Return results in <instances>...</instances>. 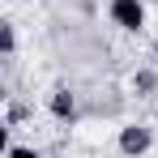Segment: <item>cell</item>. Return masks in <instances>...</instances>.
I'll return each instance as SVG.
<instances>
[{"label": "cell", "instance_id": "cell-1", "mask_svg": "<svg viewBox=\"0 0 158 158\" xmlns=\"http://www.w3.org/2000/svg\"><path fill=\"white\" fill-rule=\"evenodd\" d=\"M115 145H120V154H124V158H145L150 150H154V128H150V124H141V120H132V124L120 128Z\"/></svg>", "mask_w": 158, "mask_h": 158}, {"label": "cell", "instance_id": "cell-2", "mask_svg": "<svg viewBox=\"0 0 158 158\" xmlns=\"http://www.w3.org/2000/svg\"><path fill=\"white\" fill-rule=\"evenodd\" d=\"M107 17L128 34L145 30V0H107Z\"/></svg>", "mask_w": 158, "mask_h": 158}, {"label": "cell", "instance_id": "cell-3", "mask_svg": "<svg viewBox=\"0 0 158 158\" xmlns=\"http://www.w3.org/2000/svg\"><path fill=\"white\" fill-rule=\"evenodd\" d=\"M47 111H52V120H60V124H73L77 120V94L69 85H56L52 94H47Z\"/></svg>", "mask_w": 158, "mask_h": 158}, {"label": "cell", "instance_id": "cell-4", "mask_svg": "<svg viewBox=\"0 0 158 158\" xmlns=\"http://www.w3.org/2000/svg\"><path fill=\"white\" fill-rule=\"evenodd\" d=\"M128 90L137 94V98H154V94H158V69H154V64H141V69H132Z\"/></svg>", "mask_w": 158, "mask_h": 158}, {"label": "cell", "instance_id": "cell-5", "mask_svg": "<svg viewBox=\"0 0 158 158\" xmlns=\"http://www.w3.org/2000/svg\"><path fill=\"white\" fill-rule=\"evenodd\" d=\"M26 120H34V107L22 103L17 94H9V98H4V128H17V124H26Z\"/></svg>", "mask_w": 158, "mask_h": 158}, {"label": "cell", "instance_id": "cell-6", "mask_svg": "<svg viewBox=\"0 0 158 158\" xmlns=\"http://www.w3.org/2000/svg\"><path fill=\"white\" fill-rule=\"evenodd\" d=\"M0 52L9 56V60L17 56V26L13 22H0Z\"/></svg>", "mask_w": 158, "mask_h": 158}, {"label": "cell", "instance_id": "cell-7", "mask_svg": "<svg viewBox=\"0 0 158 158\" xmlns=\"http://www.w3.org/2000/svg\"><path fill=\"white\" fill-rule=\"evenodd\" d=\"M4 158H47V154H43V150H34V145H17V141H13V145L4 150Z\"/></svg>", "mask_w": 158, "mask_h": 158}, {"label": "cell", "instance_id": "cell-8", "mask_svg": "<svg viewBox=\"0 0 158 158\" xmlns=\"http://www.w3.org/2000/svg\"><path fill=\"white\" fill-rule=\"evenodd\" d=\"M81 13H94V0H81Z\"/></svg>", "mask_w": 158, "mask_h": 158}, {"label": "cell", "instance_id": "cell-9", "mask_svg": "<svg viewBox=\"0 0 158 158\" xmlns=\"http://www.w3.org/2000/svg\"><path fill=\"white\" fill-rule=\"evenodd\" d=\"M154 56H158V39H154Z\"/></svg>", "mask_w": 158, "mask_h": 158}, {"label": "cell", "instance_id": "cell-10", "mask_svg": "<svg viewBox=\"0 0 158 158\" xmlns=\"http://www.w3.org/2000/svg\"><path fill=\"white\" fill-rule=\"evenodd\" d=\"M145 4H158V0H145Z\"/></svg>", "mask_w": 158, "mask_h": 158}]
</instances>
